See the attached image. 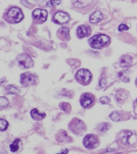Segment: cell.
<instances>
[{
	"label": "cell",
	"instance_id": "cell-23",
	"mask_svg": "<svg viewBox=\"0 0 137 154\" xmlns=\"http://www.w3.org/2000/svg\"><path fill=\"white\" fill-rule=\"evenodd\" d=\"M8 125L9 124H8V122L7 121L3 119L0 120V129H1V131L6 130L8 127Z\"/></svg>",
	"mask_w": 137,
	"mask_h": 154
},
{
	"label": "cell",
	"instance_id": "cell-22",
	"mask_svg": "<svg viewBox=\"0 0 137 154\" xmlns=\"http://www.w3.org/2000/svg\"><path fill=\"white\" fill-rule=\"evenodd\" d=\"M110 118L112 120H114L115 122H118L120 120V119H121L120 115L116 111L112 112L111 113V114L110 115Z\"/></svg>",
	"mask_w": 137,
	"mask_h": 154
},
{
	"label": "cell",
	"instance_id": "cell-5",
	"mask_svg": "<svg viewBox=\"0 0 137 154\" xmlns=\"http://www.w3.org/2000/svg\"><path fill=\"white\" fill-rule=\"evenodd\" d=\"M17 60L21 67L27 69L33 66L34 62L30 57L24 53L19 54L17 57Z\"/></svg>",
	"mask_w": 137,
	"mask_h": 154
},
{
	"label": "cell",
	"instance_id": "cell-11",
	"mask_svg": "<svg viewBox=\"0 0 137 154\" xmlns=\"http://www.w3.org/2000/svg\"><path fill=\"white\" fill-rule=\"evenodd\" d=\"M77 32L78 36L80 38H83L88 36L90 35V28L87 26L82 25L78 27Z\"/></svg>",
	"mask_w": 137,
	"mask_h": 154
},
{
	"label": "cell",
	"instance_id": "cell-8",
	"mask_svg": "<svg viewBox=\"0 0 137 154\" xmlns=\"http://www.w3.org/2000/svg\"><path fill=\"white\" fill-rule=\"evenodd\" d=\"M83 144L88 149L94 148L98 143L97 138L95 136L90 134L87 135L83 139Z\"/></svg>",
	"mask_w": 137,
	"mask_h": 154
},
{
	"label": "cell",
	"instance_id": "cell-19",
	"mask_svg": "<svg viewBox=\"0 0 137 154\" xmlns=\"http://www.w3.org/2000/svg\"><path fill=\"white\" fill-rule=\"evenodd\" d=\"M60 108L66 113H70L71 111V105L68 103L61 102L59 104Z\"/></svg>",
	"mask_w": 137,
	"mask_h": 154
},
{
	"label": "cell",
	"instance_id": "cell-17",
	"mask_svg": "<svg viewBox=\"0 0 137 154\" xmlns=\"http://www.w3.org/2000/svg\"><path fill=\"white\" fill-rule=\"evenodd\" d=\"M6 89L7 92L9 94L17 95V94H19L20 93L19 89H18L17 87H15L13 86H11V85L8 86H7Z\"/></svg>",
	"mask_w": 137,
	"mask_h": 154
},
{
	"label": "cell",
	"instance_id": "cell-29",
	"mask_svg": "<svg viewBox=\"0 0 137 154\" xmlns=\"http://www.w3.org/2000/svg\"><path fill=\"white\" fill-rule=\"evenodd\" d=\"M100 86L102 87V88H103L106 86L107 83H106V80L104 79V78H102V79H100Z\"/></svg>",
	"mask_w": 137,
	"mask_h": 154
},
{
	"label": "cell",
	"instance_id": "cell-13",
	"mask_svg": "<svg viewBox=\"0 0 137 154\" xmlns=\"http://www.w3.org/2000/svg\"><path fill=\"white\" fill-rule=\"evenodd\" d=\"M132 63V57L128 55H124L122 57L120 60V66L123 68H127Z\"/></svg>",
	"mask_w": 137,
	"mask_h": 154
},
{
	"label": "cell",
	"instance_id": "cell-21",
	"mask_svg": "<svg viewBox=\"0 0 137 154\" xmlns=\"http://www.w3.org/2000/svg\"><path fill=\"white\" fill-rule=\"evenodd\" d=\"M109 128V125L107 123H102L99 126V129L101 132H106Z\"/></svg>",
	"mask_w": 137,
	"mask_h": 154
},
{
	"label": "cell",
	"instance_id": "cell-7",
	"mask_svg": "<svg viewBox=\"0 0 137 154\" xmlns=\"http://www.w3.org/2000/svg\"><path fill=\"white\" fill-rule=\"evenodd\" d=\"M32 16L35 20L38 23L45 22L47 18V12L44 9H36L32 13Z\"/></svg>",
	"mask_w": 137,
	"mask_h": 154
},
{
	"label": "cell",
	"instance_id": "cell-2",
	"mask_svg": "<svg viewBox=\"0 0 137 154\" xmlns=\"http://www.w3.org/2000/svg\"><path fill=\"white\" fill-rule=\"evenodd\" d=\"M91 46L95 49H101L106 45L109 42L108 36L104 35H97L93 36L89 40Z\"/></svg>",
	"mask_w": 137,
	"mask_h": 154
},
{
	"label": "cell",
	"instance_id": "cell-10",
	"mask_svg": "<svg viewBox=\"0 0 137 154\" xmlns=\"http://www.w3.org/2000/svg\"><path fill=\"white\" fill-rule=\"evenodd\" d=\"M54 19L56 23L62 24L67 22L70 19V17L67 13L62 12H59L55 14Z\"/></svg>",
	"mask_w": 137,
	"mask_h": 154
},
{
	"label": "cell",
	"instance_id": "cell-28",
	"mask_svg": "<svg viewBox=\"0 0 137 154\" xmlns=\"http://www.w3.org/2000/svg\"><path fill=\"white\" fill-rule=\"evenodd\" d=\"M128 29H129V27L126 25V24H124V23L120 24L119 27H118V31H120L127 30Z\"/></svg>",
	"mask_w": 137,
	"mask_h": 154
},
{
	"label": "cell",
	"instance_id": "cell-30",
	"mask_svg": "<svg viewBox=\"0 0 137 154\" xmlns=\"http://www.w3.org/2000/svg\"><path fill=\"white\" fill-rule=\"evenodd\" d=\"M134 110L136 114H137V99L135 102V107H134Z\"/></svg>",
	"mask_w": 137,
	"mask_h": 154
},
{
	"label": "cell",
	"instance_id": "cell-32",
	"mask_svg": "<svg viewBox=\"0 0 137 154\" xmlns=\"http://www.w3.org/2000/svg\"><path fill=\"white\" fill-rule=\"evenodd\" d=\"M136 86H137V79H136Z\"/></svg>",
	"mask_w": 137,
	"mask_h": 154
},
{
	"label": "cell",
	"instance_id": "cell-12",
	"mask_svg": "<svg viewBox=\"0 0 137 154\" xmlns=\"http://www.w3.org/2000/svg\"><path fill=\"white\" fill-rule=\"evenodd\" d=\"M58 36L60 39L62 40H68L70 39V34H69V29L68 28L62 27L60 28L58 31Z\"/></svg>",
	"mask_w": 137,
	"mask_h": 154
},
{
	"label": "cell",
	"instance_id": "cell-27",
	"mask_svg": "<svg viewBox=\"0 0 137 154\" xmlns=\"http://www.w3.org/2000/svg\"><path fill=\"white\" fill-rule=\"evenodd\" d=\"M61 3V1H48L47 3L48 6H55V5H59Z\"/></svg>",
	"mask_w": 137,
	"mask_h": 154
},
{
	"label": "cell",
	"instance_id": "cell-14",
	"mask_svg": "<svg viewBox=\"0 0 137 154\" xmlns=\"http://www.w3.org/2000/svg\"><path fill=\"white\" fill-rule=\"evenodd\" d=\"M103 18V15L100 11H96L91 15L90 18V21L91 23H95L100 22Z\"/></svg>",
	"mask_w": 137,
	"mask_h": 154
},
{
	"label": "cell",
	"instance_id": "cell-26",
	"mask_svg": "<svg viewBox=\"0 0 137 154\" xmlns=\"http://www.w3.org/2000/svg\"><path fill=\"white\" fill-rule=\"evenodd\" d=\"M100 101L102 104H106L110 101V99L107 96H102L100 98Z\"/></svg>",
	"mask_w": 137,
	"mask_h": 154
},
{
	"label": "cell",
	"instance_id": "cell-15",
	"mask_svg": "<svg viewBox=\"0 0 137 154\" xmlns=\"http://www.w3.org/2000/svg\"><path fill=\"white\" fill-rule=\"evenodd\" d=\"M30 114H31L32 118L35 119V120H38V121L42 120L46 116L45 113H42V114L39 113L38 110L36 108L32 110L30 112Z\"/></svg>",
	"mask_w": 137,
	"mask_h": 154
},
{
	"label": "cell",
	"instance_id": "cell-3",
	"mask_svg": "<svg viewBox=\"0 0 137 154\" xmlns=\"http://www.w3.org/2000/svg\"><path fill=\"white\" fill-rule=\"evenodd\" d=\"M76 78L77 81L83 85H87L91 81L92 75L90 71L87 69H80L77 71L76 75Z\"/></svg>",
	"mask_w": 137,
	"mask_h": 154
},
{
	"label": "cell",
	"instance_id": "cell-20",
	"mask_svg": "<svg viewBox=\"0 0 137 154\" xmlns=\"http://www.w3.org/2000/svg\"><path fill=\"white\" fill-rule=\"evenodd\" d=\"M19 139H16L12 144L10 145V151L13 152H15L18 150V143L19 142Z\"/></svg>",
	"mask_w": 137,
	"mask_h": 154
},
{
	"label": "cell",
	"instance_id": "cell-6",
	"mask_svg": "<svg viewBox=\"0 0 137 154\" xmlns=\"http://www.w3.org/2000/svg\"><path fill=\"white\" fill-rule=\"evenodd\" d=\"M37 77L31 73L27 72L21 75V83L24 86H30L37 83Z\"/></svg>",
	"mask_w": 137,
	"mask_h": 154
},
{
	"label": "cell",
	"instance_id": "cell-1",
	"mask_svg": "<svg viewBox=\"0 0 137 154\" xmlns=\"http://www.w3.org/2000/svg\"><path fill=\"white\" fill-rule=\"evenodd\" d=\"M24 15L18 7H13L6 13V21L10 23H17L22 21Z\"/></svg>",
	"mask_w": 137,
	"mask_h": 154
},
{
	"label": "cell",
	"instance_id": "cell-4",
	"mask_svg": "<svg viewBox=\"0 0 137 154\" xmlns=\"http://www.w3.org/2000/svg\"><path fill=\"white\" fill-rule=\"evenodd\" d=\"M69 128L72 133L77 135L82 134L84 131H85L86 129L85 124L81 120L77 118L72 120L70 123Z\"/></svg>",
	"mask_w": 137,
	"mask_h": 154
},
{
	"label": "cell",
	"instance_id": "cell-31",
	"mask_svg": "<svg viewBox=\"0 0 137 154\" xmlns=\"http://www.w3.org/2000/svg\"><path fill=\"white\" fill-rule=\"evenodd\" d=\"M68 152V151L67 149H65L62 151V152L59 153H57V154H67Z\"/></svg>",
	"mask_w": 137,
	"mask_h": 154
},
{
	"label": "cell",
	"instance_id": "cell-25",
	"mask_svg": "<svg viewBox=\"0 0 137 154\" xmlns=\"http://www.w3.org/2000/svg\"><path fill=\"white\" fill-rule=\"evenodd\" d=\"M132 135V133H126V134L122 138V141H123V143L125 144H128V142H129V137L131 136Z\"/></svg>",
	"mask_w": 137,
	"mask_h": 154
},
{
	"label": "cell",
	"instance_id": "cell-9",
	"mask_svg": "<svg viewBox=\"0 0 137 154\" xmlns=\"http://www.w3.org/2000/svg\"><path fill=\"white\" fill-rule=\"evenodd\" d=\"M94 102L92 96L90 93H84L82 95L80 99V104L83 108H88Z\"/></svg>",
	"mask_w": 137,
	"mask_h": 154
},
{
	"label": "cell",
	"instance_id": "cell-16",
	"mask_svg": "<svg viewBox=\"0 0 137 154\" xmlns=\"http://www.w3.org/2000/svg\"><path fill=\"white\" fill-rule=\"evenodd\" d=\"M57 139L61 142H70L71 137L68 136L65 131H61L57 136Z\"/></svg>",
	"mask_w": 137,
	"mask_h": 154
},
{
	"label": "cell",
	"instance_id": "cell-24",
	"mask_svg": "<svg viewBox=\"0 0 137 154\" xmlns=\"http://www.w3.org/2000/svg\"><path fill=\"white\" fill-rule=\"evenodd\" d=\"M9 104V102H8L7 99L4 98V97H0V106H1V108L6 107L7 105Z\"/></svg>",
	"mask_w": 137,
	"mask_h": 154
},
{
	"label": "cell",
	"instance_id": "cell-18",
	"mask_svg": "<svg viewBox=\"0 0 137 154\" xmlns=\"http://www.w3.org/2000/svg\"><path fill=\"white\" fill-rule=\"evenodd\" d=\"M92 3H93L92 1H76L74 2V6L77 7H80V8L87 6Z\"/></svg>",
	"mask_w": 137,
	"mask_h": 154
}]
</instances>
